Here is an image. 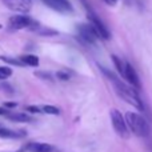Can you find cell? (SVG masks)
Here are the masks:
<instances>
[{
    "mask_svg": "<svg viewBox=\"0 0 152 152\" xmlns=\"http://www.w3.org/2000/svg\"><path fill=\"white\" fill-rule=\"evenodd\" d=\"M3 107H4V108H15L16 107V103L15 102H5L4 104H3Z\"/></svg>",
    "mask_w": 152,
    "mask_h": 152,
    "instance_id": "603a6c76",
    "label": "cell"
},
{
    "mask_svg": "<svg viewBox=\"0 0 152 152\" xmlns=\"http://www.w3.org/2000/svg\"><path fill=\"white\" fill-rule=\"evenodd\" d=\"M11 75H12V69L10 67H0V80H4Z\"/></svg>",
    "mask_w": 152,
    "mask_h": 152,
    "instance_id": "2e32d148",
    "label": "cell"
},
{
    "mask_svg": "<svg viewBox=\"0 0 152 152\" xmlns=\"http://www.w3.org/2000/svg\"><path fill=\"white\" fill-rule=\"evenodd\" d=\"M45 5L52 8L53 11H58L61 13H69L72 12V4L69 0H43Z\"/></svg>",
    "mask_w": 152,
    "mask_h": 152,
    "instance_id": "ba28073f",
    "label": "cell"
},
{
    "mask_svg": "<svg viewBox=\"0 0 152 152\" xmlns=\"http://www.w3.org/2000/svg\"><path fill=\"white\" fill-rule=\"evenodd\" d=\"M8 113H10V112H8V110H7V108H0V115H3V116H7Z\"/></svg>",
    "mask_w": 152,
    "mask_h": 152,
    "instance_id": "d4e9b609",
    "label": "cell"
},
{
    "mask_svg": "<svg viewBox=\"0 0 152 152\" xmlns=\"http://www.w3.org/2000/svg\"><path fill=\"white\" fill-rule=\"evenodd\" d=\"M77 31L79 35H80V39L88 43V44H95L96 39L99 37V35L96 34V31L94 29V27L91 24H79Z\"/></svg>",
    "mask_w": 152,
    "mask_h": 152,
    "instance_id": "8992f818",
    "label": "cell"
},
{
    "mask_svg": "<svg viewBox=\"0 0 152 152\" xmlns=\"http://www.w3.org/2000/svg\"><path fill=\"white\" fill-rule=\"evenodd\" d=\"M126 121L129 131H132L135 135H137L140 137H147L150 135L151 132L150 124L145 120V118H143L142 115H137L135 112H127Z\"/></svg>",
    "mask_w": 152,
    "mask_h": 152,
    "instance_id": "7a4b0ae2",
    "label": "cell"
},
{
    "mask_svg": "<svg viewBox=\"0 0 152 152\" xmlns=\"http://www.w3.org/2000/svg\"><path fill=\"white\" fill-rule=\"evenodd\" d=\"M39 23L35 21L34 19H31L29 16L26 15H15L12 18H10L8 20V28L11 31H18L21 28H28L31 31H37L39 29Z\"/></svg>",
    "mask_w": 152,
    "mask_h": 152,
    "instance_id": "3957f363",
    "label": "cell"
},
{
    "mask_svg": "<svg viewBox=\"0 0 152 152\" xmlns=\"http://www.w3.org/2000/svg\"><path fill=\"white\" fill-rule=\"evenodd\" d=\"M56 76H58L59 79H61V80H68V79H69V75H67L66 72H63V71L56 72Z\"/></svg>",
    "mask_w": 152,
    "mask_h": 152,
    "instance_id": "44dd1931",
    "label": "cell"
},
{
    "mask_svg": "<svg viewBox=\"0 0 152 152\" xmlns=\"http://www.w3.org/2000/svg\"><path fill=\"white\" fill-rule=\"evenodd\" d=\"M126 80L131 84V87H134L135 89L136 88H140V79L137 76L135 68L131 66L129 63L126 61Z\"/></svg>",
    "mask_w": 152,
    "mask_h": 152,
    "instance_id": "9c48e42d",
    "label": "cell"
},
{
    "mask_svg": "<svg viewBox=\"0 0 152 152\" xmlns=\"http://www.w3.org/2000/svg\"><path fill=\"white\" fill-rule=\"evenodd\" d=\"M37 34H40V35H56L58 32L56 31H53V29H50V28H42V27H39V29H37Z\"/></svg>",
    "mask_w": 152,
    "mask_h": 152,
    "instance_id": "ac0fdd59",
    "label": "cell"
},
{
    "mask_svg": "<svg viewBox=\"0 0 152 152\" xmlns=\"http://www.w3.org/2000/svg\"><path fill=\"white\" fill-rule=\"evenodd\" d=\"M5 118H8L12 121H19V123H28V121L32 120L31 116L26 115V113H12V112H10Z\"/></svg>",
    "mask_w": 152,
    "mask_h": 152,
    "instance_id": "7c38bea8",
    "label": "cell"
},
{
    "mask_svg": "<svg viewBox=\"0 0 152 152\" xmlns=\"http://www.w3.org/2000/svg\"><path fill=\"white\" fill-rule=\"evenodd\" d=\"M0 88H3L5 92H7V94H10V95H12V94H13V89L11 88L10 86H7V84H1V86H0Z\"/></svg>",
    "mask_w": 152,
    "mask_h": 152,
    "instance_id": "7402d4cb",
    "label": "cell"
},
{
    "mask_svg": "<svg viewBox=\"0 0 152 152\" xmlns=\"http://www.w3.org/2000/svg\"><path fill=\"white\" fill-rule=\"evenodd\" d=\"M27 111H29V112H32V113H42L43 108L35 107V105H29V107H27Z\"/></svg>",
    "mask_w": 152,
    "mask_h": 152,
    "instance_id": "ffe728a7",
    "label": "cell"
},
{
    "mask_svg": "<svg viewBox=\"0 0 152 152\" xmlns=\"http://www.w3.org/2000/svg\"><path fill=\"white\" fill-rule=\"evenodd\" d=\"M20 61L24 66H29V67L39 66V58H37L36 55H23L20 58Z\"/></svg>",
    "mask_w": 152,
    "mask_h": 152,
    "instance_id": "4fadbf2b",
    "label": "cell"
},
{
    "mask_svg": "<svg viewBox=\"0 0 152 152\" xmlns=\"http://www.w3.org/2000/svg\"><path fill=\"white\" fill-rule=\"evenodd\" d=\"M100 68H102V67H100ZM102 71H103V74H104V75H107L108 79H111V80H112L113 86H115L116 91H118V95L121 97V99L126 100V102L129 103L131 105H134V107L137 108L139 111H144L143 102H142V99H140L137 91L134 88V87H129V86H127V84L121 83V81L119 80V79L116 77L112 72L108 71V69L102 68Z\"/></svg>",
    "mask_w": 152,
    "mask_h": 152,
    "instance_id": "6da1fadb",
    "label": "cell"
},
{
    "mask_svg": "<svg viewBox=\"0 0 152 152\" xmlns=\"http://www.w3.org/2000/svg\"><path fill=\"white\" fill-rule=\"evenodd\" d=\"M3 4L16 12L27 13L32 8V0H1Z\"/></svg>",
    "mask_w": 152,
    "mask_h": 152,
    "instance_id": "52a82bcc",
    "label": "cell"
},
{
    "mask_svg": "<svg viewBox=\"0 0 152 152\" xmlns=\"http://www.w3.org/2000/svg\"><path fill=\"white\" fill-rule=\"evenodd\" d=\"M26 135L24 131H12L8 128H0V137L3 139H19Z\"/></svg>",
    "mask_w": 152,
    "mask_h": 152,
    "instance_id": "8fae6325",
    "label": "cell"
},
{
    "mask_svg": "<svg viewBox=\"0 0 152 152\" xmlns=\"http://www.w3.org/2000/svg\"><path fill=\"white\" fill-rule=\"evenodd\" d=\"M26 150L28 152H53L55 147L47 143H28Z\"/></svg>",
    "mask_w": 152,
    "mask_h": 152,
    "instance_id": "30bf717a",
    "label": "cell"
},
{
    "mask_svg": "<svg viewBox=\"0 0 152 152\" xmlns=\"http://www.w3.org/2000/svg\"><path fill=\"white\" fill-rule=\"evenodd\" d=\"M43 112L48 113V115H59L60 110L58 107H53V105H44L43 107Z\"/></svg>",
    "mask_w": 152,
    "mask_h": 152,
    "instance_id": "9a60e30c",
    "label": "cell"
},
{
    "mask_svg": "<svg viewBox=\"0 0 152 152\" xmlns=\"http://www.w3.org/2000/svg\"><path fill=\"white\" fill-rule=\"evenodd\" d=\"M0 60H4L5 63H8V64H13V66H24L23 63L20 61V59L19 60H16V59H12V58H8V56H0Z\"/></svg>",
    "mask_w": 152,
    "mask_h": 152,
    "instance_id": "e0dca14e",
    "label": "cell"
},
{
    "mask_svg": "<svg viewBox=\"0 0 152 152\" xmlns=\"http://www.w3.org/2000/svg\"><path fill=\"white\" fill-rule=\"evenodd\" d=\"M111 59H112L113 64H115V67H116V71L119 72V75H120L121 77L126 79V63L121 61L120 59H119L118 56H115V55L111 56Z\"/></svg>",
    "mask_w": 152,
    "mask_h": 152,
    "instance_id": "5bb4252c",
    "label": "cell"
},
{
    "mask_svg": "<svg viewBox=\"0 0 152 152\" xmlns=\"http://www.w3.org/2000/svg\"><path fill=\"white\" fill-rule=\"evenodd\" d=\"M87 10H88V15H87V16H88L89 24L94 27V29L96 31V34L99 35L100 39L108 40L111 37V35H110V31L107 29V27L104 26V23L100 20V18L96 15V13L92 12V11H89V8H87Z\"/></svg>",
    "mask_w": 152,
    "mask_h": 152,
    "instance_id": "5b68a950",
    "label": "cell"
},
{
    "mask_svg": "<svg viewBox=\"0 0 152 152\" xmlns=\"http://www.w3.org/2000/svg\"><path fill=\"white\" fill-rule=\"evenodd\" d=\"M110 113H111V121H112L113 129L116 131V134L120 137H123V139H127L129 136V128L127 126L126 118L121 115L120 111L115 110V108H112Z\"/></svg>",
    "mask_w": 152,
    "mask_h": 152,
    "instance_id": "277c9868",
    "label": "cell"
},
{
    "mask_svg": "<svg viewBox=\"0 0 152 152\" xmlns=\"http://www.w3.org/2000/svg\"><path fill=\"white\" fill-rule=\"evenodd\" d=\"M35 75H36L37 77H42V79H45V80H50V81H52V76H51V74H48V72H45V71H39V72H35Z\"/></svg>",
    "mask_w": 152,
    "mask_h": 152,
    "instance_id": "d6986e66",
    "label": "cell"
},
{
    "mask_svg": "<svg viewBox=\"0 0 152 152\" xmlns=\"http://www.w3.org/2000/svg\"><path fill=\"white\" fill-rule=\"evenodd\" d=\"M118 1L119 0H104V3L105 4H108V5H115Z\"/></svg>",
    "mask_w": 152,
    "mask_h": 152,
    "instance_id": "cb8c5ba5",
    "label": "cell"
}]
</instances>
